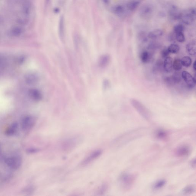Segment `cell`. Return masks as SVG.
<instances>
[{"label":"cell","instance_id":"obj_1","mask_svg":"<svg viewBox=\"0 0 196 196\" xmlns=\"http://www.w3.org/2000/svg\"><path fill=\"white\" fill-rule=\"evenodd\" d=\"M147 129L144 128H139L128 132L121 135L117 139L116 141L119 146H122L138 138L143 136Z\"/></svg>","mask_w":196,"mask_h":196},{"label":"cell","instance_id":"obj_2","mask_svg":"<svg viewBox=\"0 0 196 196\" xmlns=\"http://www.w3.org/2000/svg\"><path fill=\"white\" fill-rule=\"evenodd\" d=\"M130 102L132 107L143 118L147 120L151 119L152 117V113L144 104L135 99H131Z\"/></svg>","mask_w":196,"mask_h":196},{"label":"cell","instance_id":"obj_3","mask_svg":"<svg viewBox=\"0 0 196 196\" xmlns=\"http://www.w3.org/2000/svg\"><path fill=\"white\" fill-rule=\"evenodd\" d=\"M136 175L133 174L125 173L121 175L119 179L120 186L125 191L130 189L136 180Z\"/></svg>","mask_w":196,"mask_h":196},{"label":"cell","instance_id":"obj_4","mask_svg":"<svg viewBox=\"0 0 196 196\" xmlns=\"http://www.w3.org/2000/svg\"><path fill=\"white\" fill-rule=\"evenodd\" d=\"M196 14L195 10L190 9L182 12L180 20L186 25H190L194 22Z\"/></svg>","mask_w":196,"mask_h":196},{"label":"cell","instance_id":"obj_5","mask_svg":"<svg viewBox=\"0 0 196 196\" xmlns=\"http://www.w3.org/2000/svg\"><path fill=\"white\" fill-rule=\"evenodd\" d=\"M5 162L7 166L13 169H18L21 165L22 160L18 156H13L7 158Z\"/></svg>","mask_w":196,"mask_h":196},{"label":"cell","instance_id":"obj_6","mask_svg":"<svg viewBox=\"0 0 196 196\" xmlns=\"http://www.w3.org/2000/svg\"><path fill=\"white\" fill-rule=\"evenodd\" d=\"M35 122V118L31 116L24 117L21 121L22 129L24 131L29 130L34 126Z\"/></svg>","mask_w":196,"mask_h":196},{"label":"cell","instance_id":"obj_7","mask_svg":"<svg viewBox=\"0 0 196 196\" xmlns=\"http://www.w3.org/2000/svg\"><path fill=\"white\" fill-rule=\"evenodd\" d=\"M182 78L184 79L187 86L190 89H193L196 85V79L192 76L191 74L186 71H183L182 73Z\"/></svg>","mask_w":196,"mask_h":196},{"label":"cell","instance_id":"obj_8","mask_svg":"<svg viewBox=\"0 0 196 196\" xmlns=\"http://www.w3.org/2000/svg\"><path fill=\"white\" fill-rule=\"evenodd\" d=\"M153 13V8L151 5L149 4L145 5L141 8L139 12L140 16L144 19L150 18Z\"/></svg>","mask_w":196,"mask_h":196},{"label":"cell","instance_id":"obj_9","mask_svg":"<svg viewBox=\"0 0 196 196\" xmlns=\"http://www.w3.org/2000/svg\"><path fill=\"white\" fill-rule=\"evenodd\" d=\"M190 147L186 145H183L178 147L175 152L176 155L179 157L187 156L190 154Z\"/></svg>","mask_w":196,"mask_h":196},{"label":"cell","instance_id":"obj_10","mask_svg":"<svg viewBox=\"0 0 196 196\" xmlns=\"http://www.w3.org/2000/svg\"><path fill=\"white\" fill-rule=\"evenodd\" d=\"M182 12L178 9L177 7L172 6L171 7L169 11V15L170 17L172 20H180Z\"/></svg>","mask_w":196,"mask_h":196},{"label":"cell","instance_id":"obj_11","mask_svg":"<svg viewBox=\"0 0 196 196\" xmlns=\"http://www.w3.org/2000/svg\"><path fill=\"white\" fill-rule=\"evenodd\" d=\"M152 52L150 51L144 50L140 53L139 58L142 62L144 63H149L153 58Z\"/></svg>","mask_w":196,"mask_h":196},{"label":"cell","instance_id":"obj_12","mask_svg":"<svg viewBox=\"0 0 196 196\" xmlns=\"http://www.w3.org/2000/svg\"><path fill=\"white\" fill-rule=\"evenodd\" d=\"M110 57L108 55H103L100 56L98 61V64L100 67H104L107 66L110 63Z\"/></svg>","mask_w":196,"mask_h":196},{"label":"cell","instance_id":"obj_13","mask_svg":"<svg viewBox=\"0 0 196 196\" xmlns=\"http://www.w3.org/2000/svg\"><path fill=\"white\" fill-rule=\"evenodd\" d=\"M173 60L172 58L168 56L165 58L164 62V69L167 73L172 71Z\"/></svg>","mask_w":196,"mask_h":196},{"label":"cell","instance_id":"obj_14","mask_svg":"<svg viewBox=\"0 0 196 196\" xmlns=\"http://www.w3.org/2000/svg\"><path fill=\"white\" fill-rule=\"evenodd\" d=\"M140 4V2L139 0H132L127 4V9L130 11H135L137 9Z\"/></svg>","mask_w":196,"mask_h":196},{"label":"cell","instance_id":"obj_15","mask_svg":"<svg viewBox=\"0 0 196 196\" xmlns=\"http://www.w3.org/2000/svg\"><path fill=\"white\" fill-rule=\"evenodd\" d=\"M101 153V151L100 150H97V151L94 152L89 156H88V157H87V158L85 159V160H84L82 162V164L85 165V164L89 163L92 162L94 159H96L99 156H100Z\"/></svg>","mask_w":196,"mask_h":196},{"label":"cell","instance_id":"obj_16","mask_svg":"<svg viewBox=\"0 0 196 196\" xmlns=\"http://www.w3.org/2000/svg\"><path fill=\"white\" fill-rule=\"evenodd\" d=\"M164 69V62L161 59L157 60L153 66V71L154 74L161 72Z\"/></svg>","mask_w":196,"mask_h":196},{"label":"cell","instance_id":"obj_17","mask_svg":"<svg viewBox=\"0 0 196 196\" xmlns=\"http://www.w3.org/2000/svg\"><path fill=\"white\" fill-rule=\"evenodd\" d=\"M196 44L195 41H191L187 44L186 49L188 52L192 56L195 55L196 53Z\"/></svg>","mask_w":196,"mask_h":196},{"label":"cell","instance_id":"obj_18","mask_svg":"<svg viewBox=\"0 0 196 196\" xmlns=\"http://www.w3.org/2000/svg\"><path fill=\"white\" fill-rule=\"evenodd\" d=\"M113 12L117 16H123L125 14L126 9L123 5H117L114 6L113 9Z\"/></svg>","mask_w":196,"mask_h":196},{"label":"cell","instance_id":"obj_19","mask_svg":"<svg viewBox=\"0 0 196 196\" xmlns=\"http://www.w3.org/2000/svg\"><path fill=\"white\" fill-rule=\"evenodd\" d=\"M196 187L194 184L189 185L183 188L182 190V194L184 195H189L195 192Z\"/></svg>","mask_w":196,"mask_h":196},{"label":"cell","instance_id":"obj_20","mask_svg":"<svg viewBox=\"0 0 196 196\" xmlns=\"http://www.w3.org/2000/svg\"><path fill=\"white\" fill-rule=\"evenodd\" d=\"M163 31L159 29H156L153 30L149 33L147 37L151 39H155L159 38L162 35Z\"/></svg>","mask_w":196,"mask_h":196},{"label":"cell","instance_id":"obj_21","mask_svg":"<svg viewBox=\"0 0 196 196\" xmlns=\"http://www.w3.org/2000/svg\"><path fill=\"white\" fill-rule=\"evenodd\" d=\"M59 33L61 39L63 40L64 35V18L61 16L59 20Z\"/></svg>","mask_w":196,"mask_h":196},{"label":"cell","instance_id":"obj_22","mask_svg":"<svg viewBox=\"0 0 196 196\" xmlns=\"http://www.w3.org/2000/svg\"><path fill=\"white\" fill-rule=\"evenodd\" d=\"M183 67L181 59L176 58L174 59V61L172 62V67L175 70L177 71H180L181 70Z\"/></svg>","mask_w":196,"mask_h":196},{"label":"cell","instance_id":"obj_23","mask_svg":"<svg viewBox=\"0 0 196 196\" xmlns=\"http://www.w3.org/2000/svg\"><path fill=\"white\" fill-rule=\"evenodd\" d=\"M18 125L17 123H14L9 127V129L7 131L6 134L8 135H12L16 133L17 130Z\"/></svg>","mask_w":196,"mask_h":196},{"label":"cell","instance_id":"obj_24","mask_svg":"<svg viewBox=\"0 0 196 196\" xmlns=\"http://www.w3.org/2000/svg\"><path fill=\"white\" fill-rule=\"evenodd\" d=\"M161 47V45L159 43L153 41L149 44L147 47V49L150 51H154L160 49Z\"/></svg>","mask_w":196,"mask_h":196},{"label":"cell","instance_id":"obj_25","mask_svg":"<svg viewBox=\"0 0 196 196\" xmlns=\"http://www.w3.org/2000/svg\"><path fill=\"white\" fill-rule=\"evenodd\" d=\"M168 133L166 131L163 129H159L156 132L155 136L159 139H164L166 138L168 136Z\"/></svg>","mask_w":196,"mask_h":196},{"label":"cell","instance_id":"obj_26","mask_svg":"<svg viewBox=\"0 0 196 196\" xmlns=\"http://www.w3.org/2000/svg\"><path fill=\"white\" fill-rule=\"evenodd\" d=\"M166 184V181L164 179L157 181L153 186V189L158 190L160 189L163 187Z\"/></svg>","mask_w":196,"mask_h":196},{"label":"cell","instance_id":"obj_27","mask_svg":"<svg viewBox=\"0 0 196 196\" xmlns=\"http://www.w3.org/2000/svg\"><path fill=\"white\" fill-rule=\"evenodd\" d=\"M181 61L183 66L186 67H189L191 65L192 63V60L191 58L189 56H186L182 58Z\"/></svg>","mask_w":196,"mask_h":196},{"label":"cell","instance_id":"obj_28","mask_svg":"<svg viewBox=\"0 0 196 196\" xmlns=\"http://www.w3.org/2000/svg\"><path fill=\"white\" fill-rule=\"evenodd\" d=\"M170 53L176 54L180 50V46L177 44L173 43L171 44L168 48Z\"/></svg>","mask_w":196,"mask_h":196},{"label":"cell","instance_id":"obj_29","mask_svg":"<svg viewBox=\"0 0 196 196\" xmlns=\"http://www.w3.org/2000/svg\"><path fill=\"white\" fill-rule=\"evenodd\" d=\"M148 37L144 32H141L138 35V39L142 43L147 42L148 40Z\"/></svg>","mask_w":196,"mask_h":196},{"label":"cell","instance_id":"obj_30","mask_svg":"<svg viewBox=\"0 0 196 196\" xmlns=\"http://www.w3.org/2000/svg\"><path fill=\"white\" fill-rule=\"evenodd\" d=\"M185 30V27L183 25L179 24L176 25L174 27V32L175 34L179 33H183Z\"/></svg>","mask_w":196,"mask_h":196},{"label":"cell","instance_id":"obj_31","mask_svg":"<svg viewBox=\"0 0 196 196\" xmlns=\"http://www.w3.org/2000/svg\"><path fill=\"white\" fill-rule=\"evenodd\" d=\"M164 82L165 84L169 86H172L176 85V83L174 81L172 76H168L164 79Z\"/></svg>","mask_w":196,"mask_h":196},{"label":"cell","instance_id":"obj_32","mask_svg":"<svg viewBox=\"0 0 196 196\" xmlns=\"http://www.w3.org/2000/svg\"><path fill=\"white\" fill-rule=\"evenodd\" d=\"M175 83L178 84L181 81L182 75L179 73H175L172 76Z\"/></svg>","mask_w":196,"mask_h":196},{"label":"cell","instance_id":"obj_33","mask_svg":"<svg viewBox=\"0 0 196 196\" xmlns=\"http://www.w3.org/2000/svg\"><path fill=\"white\" fill-rule=\"evenodd\" d=\"M176 38L178 42L183 43L185 41V37L183 33H179L176 34Z\"/></svg>","mask_w":196,"mask_h":196},{"label":"cell","instance_id":"obj_34","mask_svg":"<svg viewBox=\"0 0 196 196\" xmlns=\"http://www.w3.org/2000/svg\"><path fill=\"white\" fill-rule=\"evenodd\" d=\"M169 54L170 52L169 50H168V48H163L161 52V56H162L163 58L164 59L169 56Z\"/></svg>","mask_w":196,"mask_h":196},{"label":"cell","instance_id":"obj_35","mask_svg":"<svg viewBox=\"0 0 196 196\" xmlns=\"http://www.w3.org/2000/svg\"><path fill=\"white\" fill-rule=\"evenodd\" d=\"M176 39V34L174 33H171L169 34L168 36V40L170 42H173Z\"/></svg>","mask_w":196,"mask_h":196},{"label":"cell","instance_id":"obj_36","mask_svg":"<svg viewBox=\"0 0 196 196\" xmlns=\"http://www.w3.org/2000/svg\"><path fill=\"white\" fill-rule=\"evenodd\" d=\"M110 85V82H109L108 80H105L104 81V82H103V87H104V88L105 89L108 88V87H109Z\"/></svg>","mask_w":196,"mask_h":196},{"label":"cell","instance_id":"obj_37","mask_svg":"<svg viewBox=\"0 0 196 196\" xmlns=\"http://www.w3.org/2000/svg\"><path fill=\"white\" fill-rule=\"evenodd\" d=\"M190 165L193 168L195 169L196 167V159H193L190 162Z\"/></svg>","mask_w":196,"mask_h":196},{"label":"cell","instance_id":"obj_38","mask_svg":"<svg viewBox=\"0 0 196 196\" xmlns=\"http://www.w3.org/2000/svg\"><path fill=\"white\" fill-rule=\"evenodd\" d=\"M193 69H194V70L195 71H196V61L194 62V64H193Z\"/></svg>","mask_w":196,"mask_h":196}]
</instances>
